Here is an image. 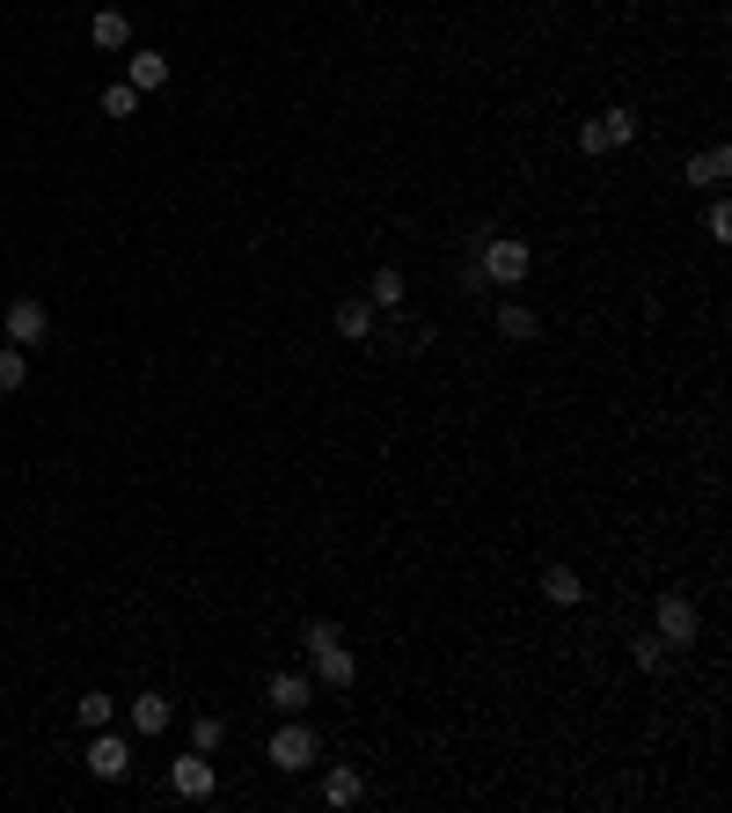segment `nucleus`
Returning <instances> with one entry per match:
<instances>
[{
	"instance_id": "5701e85b",
	"label": "nucleus",
	"mask_w": 732,
	"mask_h": 813,
	"mask_svg": "<svg viewBox=\"0 0 732 813\" xmlns=\"http://www.w3.org/2000/svg\"><path fill=\"white\" fill-rule=\"evenodd\" d=\"M630 660L645 667V674H652V667H666V638H659V631H652V638H637V645H630Z\"/></svg>"
},
{
	"instance_id": "423d86ee",
	"label": "nucleus",
	"mask_w": 732,
	"mask_h": 813,
	"mask_svg": "<svg viewBox=\"0 0 732 813\" xmlns=\"http://www.w3.org/2000/svg\"><path fill=\"white\" fill-rule=\"evenodd\" d=\"M0 330H8V345H45V330H51V316H45V301H8V322H0Z\"/></svg>"
},
{
	"instance_id": "7ed1b4c3",
	"label": "nucleus",
	"mask_w": 732,
	"mask_h": 813,
	"mask_svg": "<svg viewBox=\"0 0 732 813\" xmlns=\"http://www.w3.org/2000/svg\"><path fill=\"white\" fill-rule=\"evenodd\" d=\"M264 763L279 769V777H293V769H308V763H316V733H308L300 718H286V726H279V733L264 740Z\"/></svg>"
},
{
	"instance_id": "393cba45",
	"label": "nucleus",
	"mask_w": 732,
	"mask_h": 813,
	"mask_svg": "<svg viewBox=\"0 0 732 813\" xmlns=\"http://www.w3.org/2000/svg\"><path fill=\"white\" fill-rule=\"evenodd\" d=\"M579 154H609V132H601V118L579 125Z\"/></svg>"
},
{
	"instance_id": "412c9836",
	"label": "nucleus",
	"mask_w": 732,
	"mask_h": 813,
	"mask_svg": "<svg viewBox=\"0 0 732 813\" xmlns=\"http://www.w3.org/2000/svg\"><path fill=\"white\" fill-rule=\"evenodd\" d=\"M220 740H227V726H220L213 711H198V718H191V747H205V755H213Z\"/></svg>"
},
{
	"instance_id": "b1692460",
	"label": "nucleus",
	"mask_w": 732,
	"mask_h": 813,
	"mask_svg": "<svg viewBox=\"0 0 732 813\" xmlns=\"http://www.w3.org/2000/svg\"><path fill=\"white\" fill-rule=\"evenodd\" d=\"M710 243H732V205H725V198H718V205H710Z\"/></svg>"
},
{
	"instance_id": "39448f33",
	"label": "nucleus",
	"mask_w": 732,
	"mask_h": 813,
	"mask_svg": "<svg viewBox=\"0 0 732 813\" xmlns=\"http://www.w3.org/2000/svg\"><path fill=\"white\" fill-rule=\"evenodd\" d=\"M169 785H176V799H213V785H220L213 755H205V747H191V755H176Z\"/></svg>"
},
{
	"instance_id": "9b49d317",
	"label": "nucleus",
	"mask_w": 732,
	"mask_h": 813,
	"mask_svg": "<svg viewBox=\"0 0 732 813\" xmlns=\"http://www.w3.org/2000/svg\"><path fill=\"white\" fill-rule=\"evenodd\" d=\"M322 799H330V806H359L366 799V777L352 763H330V777H322Z\"/></svg>"
},
{
	"instance_id": "f257e3e1",
	"label": "nucleus",
	"mask_w": 732,
	"mask_h": 813,
	"mask_svg": "<svg viewBox=\"0 0 732 813\" xmlns=\"http://www.w3.org/2000/svg\"><path fill=\"white\" fill-rule=\"evenodd\" d=\"M308 660H316V674L330 682V690H352V674H359V660H352V645L338 638V623H308Z\"/></svg>"
},
{
	"instance_id": "4be33fe9",
	"label": "nucleus",
	"mask_w": 732,
	"mask_h": 813,
	"mask_svg": "<svg viewBox=\"0 0 732 813\" xmlns=\"http://www.w3.org/2000/svg\"><path fill=\"white\" fill-rule=\"evenodd\" d=\"M103 110H110V118H132V110H140V89L110 81V89H103Z\"/></svg>"
},
{
	"instance_id": "dca6fc26",
	"label": "nucleus",
	"mask_w": 732,
	"mask_h": 813,
	"mask_svg": "<svg viewBox=\"0 0 732 813\" xmlns=\"http://www.w3.org/2000/svg\"><path fill=\"white\" fill-rule=\"evenodd\" d=\"M498 338H512V345H528V338H535V316H528L520 301H498Z\"/></svg>"
},
{
	"instance_id": "ddd939ff",
	"label": "nucleus",
	"mask_w": 732,
	"mask_h": 813,
	"mask_svg": "<svg viewBox=\"0 0 732 813\" xmlns=\"http://www.w3.org/2000/svg\"><path fill=\"white\" fill-rule=\"evenodd\" d=\"M308 690H316V682H308V674H293V667L264 682V696L279 704V711H308Z\"/></svg>"
},
{
	"instance_id": "aec40b11",
	"label": "nucleus",
	"mask_w": 732,
	"mask_h": 813,
	"mask_svg": "<svg viewBox=\"0 0 732 813\" xmlns=\"http://www.w3.org/2000/svg\"><path fill=\"white\" fill-rule=\"evenodd\" d=\"M601 132H609V148H630V140H637V118H630V110H601Z\"/></svg>"
},
{
	"instance_id": "f3484780",
	"label": "nucleus",
	"mask_w": 732,
	"mask_h": 813,
	"mask_svg": "<svg viewBox=\"0 0 732 813\" xmlns=\"http://www.w3.org/2000/svg\"><path fill=\"white\" fill-rule=\"evenodd\" d=\"M366 301H374V308H403V271L381 264V271H374V286H366Z\"/></svg>"
},
{
	"instance_id": "9d476101",
	"label": "nucleus",
	"mask_w": 732,
	"mask_h": 813,
	"mask_svg": "<svg viewBox=\"0 0 732 813\" xmlns=\"http://www.w3.org/2000/svg\"><path fill=\"white\" fill-rule=\"evenodd\" d=\"M542 601H550V609H579V601H586L579 572H571V565H550V572H542Z\"/></svg>"
},
{
	"instance_id": "f03ea898",
	"label": "nucleus",
	"mask_w": 732,
	"mask_h": 813,
	"mask_svg": "<svg viewBox=\"0 0 732 813\" xmlns=\"http://www.w3.org/2000/svg\"><path fill=\"white\" fill-rule=\"evenodd\" d=\"M528 264H535V249L520 243V235H484V279L491 286H520Z\"/></svg>"
},
{
	"instance_id": "6ab92c4d",
	"label": "nucleus",
	"mask_w": 732,
	"mask_h": 813,
	"mask_svg": "<svg viewBox=\"0 0 732 813\" xmlns=\"http://www.w3.org/2000/svg\"><path fill=\"white\" fill-rule=\"evenodd\" d=\"M23 381H29V360H23V345H15V352H0V396H15Z\"/></svg>"
},
{
	"instance_id": "a211bd4d",
	"label": "nucleus",
	"mask_w": 732,
	"mask_h": 813,
	"mask_svg": "<svg viewBox=\"0 0 732 813\" xmlns=\"http://www.w3.org/2000/svg\"><path fill=\"white\" fill-rule=\"evenodd\" d=\"M73 718H81L88 733H103V726L118 718V704H110V696H103V690H88V696H81V704H73Z\"/></svg>"
},
{
	"instance_id": "6e6552de",
	"label": "nucleus",
	"mask_w": 732,
	"mask_h": 813,
	"mask_svg": "<svg viewBox=\"0 0 732 813\" xmlns=\"http://www.w3.org/2000/svg\"><path fill=\"white\" fill-rule=\"evenodd\" d=\"M125 718H132V733H169V718H176V704L162 690H146V696H132V704H125Z\"/></svg>"
},
{
	"instance_id": "2eb2a0df",
	"label": "nucleus",
	"mask_w": 732,
	"mask_h": 813,
	"mask_svg": "<svg viewBox=\"0 0 732 813\" xmlns=\"http://www.w3.org/2000/svg\"><path fill=\"white\" fill-rule=\"evenodd\" d=\"M366 330H374V301H338V338H352V345H359Z\"/></svg>"
},
{
	"instance_id": "4468645a",
	"label": "nucleus",
	"mask_w": 732,
	"mask_h": 813,
	"mask_svg": "<svg viewBox=\"0 0 732 813\" xmlns=\"http://www.w3.org/2000/svg\"><path fill=\"white\" fill-rule=\"evenodd\" d=\"M725 169H732V154H725V148H704L696 162H688V184H696V191H718V184H725Z\"/></svg>"
},
{
	"instance_id": "20e7f679",
	"label": "nucleus",
	"mask_w": 732,
	"mask_h": 813,
	"mask_svg": "<svg viewBox=\"0 0 732 813\" xmlns=\"http://www.w3.org/2000/svg\"><path fill=\"white\" fill-rule=\"evenodd\" d=\"M652 631H659L666 645H696L704 616H696V601H688V593H674V587H666V593L652 601Z\"/></svg>"
},
{
	"instance_id": "f8f14e48",
	"label": "nucleus",
	"mask_w": 732,
	"mask_h": 813,
	"mask_svg": "<svg viewBox=\"0 0 732 813\" xmlns=\"http://www.w3.org/2000/svg\"><path fill=\"white\" fill-rule=\"evenodd\" d=\"M162 81H169V59H162V51H132V59H125V89H162Z\"/></svg>"
},
{
	"instance_id": "0eeeda50",
	"label": "nucleus",
	"mask_w": 732,
	"mask_h": 813,
	"mask_svg": "<svg viewBox=\"0 0 732 813\" xmlns=\"http://www.w3.org/2000/svg\"><path fill=\"white\" fill-rule=\"evenodd\" d=\"M125 769H132V747H125V740L110 733V726H103V733L88 740V777H103V785H118Z\"/></svg>"
},
{
	"instance_id": "1a4fd4ad",
	"label": "nucleus",
	"mask_w": 732,
	"mask_h": 813,
	"mask_svg": "<svg viewBox=\"0 0 732 813\" xmlns=\"http://www.w3.org/2000/svg\"><path fill=\"white\" fill-rule=\"evenodd\" d=\"M88 45H96V51H125V45H132V15H118V8H96V23H88Z\"/></svg>"
}]
</instances>
